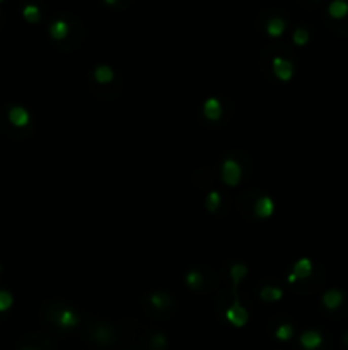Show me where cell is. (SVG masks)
I'll use <instances>...</instances> for the list:
<instances>
[{
  "mask_svg": "<svg viewBox=\"0 0 348 350\" xmlns=\"http://www.w3.org/2000/svg\"><path fill=\"white\" fill-rule=\"evenodd\" d=\"M12 306V296L7 291H0V312L7 311Z\"/></svg>",
  "mask_w": 348,
  "mask_h": 350,
  "instance_id": "9c48e42d",
  "label": "cell"
},
{
  "mask_svg": "<svg viewBox=\"0 0 348 350\" xmlns=\"http://www.w3.org/2000/svg\"><path fill=\"white\" fill-rule=\"evenodd\" d=\"M294 41L297 45H305L309 41V32L305 31V29H302V27H300V29H295V32H294Z\"/></svg>",
  "mask_w": 348,
  "mask_h": 350,
  "instance_id": "30bf717a",
  "label": "cell"
},
{
  "mask_svg": "<svg viewBox=\"0 0 348 350\" xmlns=\"http://www.w3.org/2000/svg\"><path fill=\"white\" fill-rule=\"evenodd\" d=\"M22 16H24V19L27 22H38L40 21V9L34 4H27V6L22 9Z\"/></svg>",
  "mask_w": 348,
  "mask_h": 350,
  "instance_id": "52a82bcc",
  "label": "cell"
},
{
  "mask_svg": "<svg viewBox=\"0 0 348 350\" xmlns=\"http://www.w3.org/2000/svg\"><path fill=\"white\" fill-rule=\"evenodd\" d=\"M279 338L282 340H287V338H290L292 337V328H290L289 325H285V326H282V328L279 330V335H276Z\"/></svg>",
  "mask_w": 348,
  "mask_h": 350,
  "instance_id": "8fae6325",
  "label": "cell"
},
{
  "mask_svg": "<svg viewBox=\"0 0 348 350\" xmlns=\"http://www.w3.org/2000/svg\"><path fill=\"white\" fill-rule=\"evenodd\" d=\"M7 116H9V121L17 128H24L29 125V113H27V110L22 108V106H12V108L9 110Z\"/></svg>",
  "mask_w": 348,
  "mask_h": 350,
  "instance_id": "6da1fadb",
  "label": "cell"
},
{
  "mask_svg": "<svg viewBox=\"0 0 348 350\" xmlns=\"http://www.w3.org/2000/svg\"><path fill=\"white\" fill-rule=\"evenodd\" d=\"M321 342H323L321 335L316 333V331H307V333H304L302 337H300V343H302V347L307 350L318 348L319 345H321Z\"/></svg>",
  "mask_w": 348,
  "mask_h": 350,
  "instance_id": "277c9868",
  "label": "cell"
},
{
  "mask_svg": "<svg viewBox=\"0 0 348 350\" xmlns=\"http://www.w3.org/2000/svg\"><path fill=\"white\" fill-rule=\"evenodd\" d=\"M24 350H31V348H24Z\"/></svg>",
  "mask_w": 348,
  "mask_h": 350,
  "instance_id": "4fadbf2b",
  "label": "cell"
},
{
  "mask_svg": "<svg viewBox=\"0 0 348 350\" xmlns=\"http://www.w3.org/2000/svg\"><path fill=\"white\" fill-rule=\"evenodd\" d=\"M328 12L333 19H343L348 14V2L346 0H333L328 6Z\"/></svg>",
  "mask_w": 348,
  "mask_h": 350,
  "instance_id": "3957f363",
  "label": "cell"
},
{
  "mask_svg": "<svg viewBox=\"0 0 348 350\" xmlns=\"http://www.w3.org/2000/svg\"><path fill=\"white\" fill-rule=\"evenodd\" d=\"M68 31H70L68 22L65 21V19H56V21L53 22V24L50 26V34H51V38L56 40V41L67 38Z\"/></svg>",
  "mask_w": 348,
  "mask_h": 350,
  "instance_id": "7a4b0ae2",
  "label": "cell"
},
{
  "mask_svg": "<svg viewBox=\"0 0 348 350\" xmlns=\"http://www.w3.org/2000/svg\"><path fill=\"white\" fill-rule=\"evenodd\" d=\"M285 31V21L282 19V17H273V19H270L268 21V24H266V32L270 36H280L282 32Z\"/></svg>",
  "mask_w": 348,
  "mask_h": 350,
  "instance_id": "8992f818",
  "label": "cell"
},
{
  "mask_svg": "<svg viewBox=\"0 0 348 350\" xmlns=\"http://www.w3.org/2000/svg\"><path fill=\"white\" fill-rule=\"evenodd\" d=\"M341 299L343 296L338 291H330L324 296V304H326V307H330V309H335V307L341 304Z\"/></svg>",
  "mask_w": 348,
  "mask_h": 350,
  "instance_id": "ba28073f",
  "label": "cell"
},
{
  "mask_svg": "<svg viewBox=\"0 0 348 350\" xmlns=\"http://www.w3.org/2000/svg\"><path fill=\"white\" fill-rule=\"evenodd\" d=\"M106 4H110V6H113V4H116V0H105Z\"/></svg>",
  "mask_w": 348,
  "mask_h": 350,
  "instance_id": "7c38bea8",
  "label": "cell"
},
{
  "mask_svg": "<svg viewBox=\"0 0 348 350\" xmlns=\"http://www.w3.org/2000/svg\"><path fill=\"white\" fill-rule=\"evenodd\" d=\"M273 68H275L276 74H280L282 79H289V76L292 74V70H294V65L290 63L289 60L279 57V58L273 60Z\"/></svg>",
  "mask_w": 348,
  "mask_h": 350,
  "instance_id": "5b68a950",
  "label": "cell"
}]
</instances>
